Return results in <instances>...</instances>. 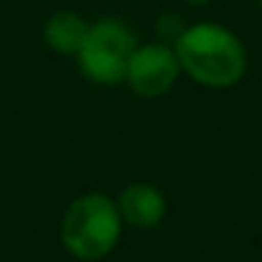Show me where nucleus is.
<instances>
[{
    "label": "nucleus",
    "instance_id": "f257e3e1",
    "mask_svg": "<svg viewBox=\"0 0 262 262\" xmlns=\"http://www.w3.org/2000/svg\"><path fill=\"white\" fill-rule=\"evenodd\" d=\"M172 49L183 75L195 85L229 90L247 75V47L229 26L211 21L190 24L172 41Z\"/></svg>",
    "mask_w": 262,
    "mask_h": 262
},
{
    "label": "nucleus",
    "instance_id": "f03ea898",
    "mask_svg": "<svg viewBox=\"0 0 262 262\" xmlns=\"http://www.w3.org/2000/svg\"><path fill=\"white\" fill-rule=\"evenodd\" d=\"M123 229L116 198L90 190L67 203L59 221V242L77 262H100L118 247Z\"/></svg>",
    "mask_w": 262,
    "mask_h": 262
},
{
    "label": "nucleus",
    "instance_id": "7ed1b4c3",
    "mask_svg": "<svg viewBox=\"0 0 262 262\" xmlns=\"http://www.w3.org/2000/svg\"><path fill=\"white\" fill-rule=\"evenodd\" d=\"M137 47L139 39L123 18L103 16L98 21H90L88 36L75 59L85 80L100 88H116L123 85Z\"/></svg>",
    "mask_w": 262,
    "mask_h": 262
},
{
    "label": "nucleus",
    "instance_id": "20e7f679",
    "mask_svg": "<svg viewBox=\"0 0 262 262\" xmlns=\"http://www.w3.org/2000/svg\"><path fill=\"white\" fill-rule=\"evenodd\" d=\"M180 75L183 70L172 44L157 39L137 47L128 62L123 85L142 100H160L178 85Z\"/></svg>",
    "mask_w": 262,
    "mask_h": 262
},
{
    "label": "nucleus",
    "instance_id": "39448f33",
    "mask_svg": "<svg viewBox=\"0 0 262 262\" xmlns=\"http://www.w3.org/2000/svg\"><path fill=\"white\" fill-rule=\"evenodd\" d=\"M118 213L123 219V226L137 231H152L162 226L167 216V198L165 193L152 183H128L116 195Z\"/></svg>",
    "mask_w": 262,
    "mask_h": 262
},
{
    "label": "nucleus",
    "instance_id": "423d86ee",
    "mask_svg": "<svg viewBox=\"0 0 262 262\" xmlns=\"http://www.w3.org/2000/svg\"><path fill=\"white\" fill-rule=\"evenodd\" d=\"M88 29H90V21H85V16H80L77 11L62 8V11H54L44 21L41 36H44V44L54 54L77 57V52L88 36Z\"/></svg>",
    "mask_w": 262,
    "mask_h": 262
},
{
    "label": "nucleus",
    "instance_id": "0eeeda50",
    "mask_svg": "<svg viewBox=\"0 0 262 262\" xmlns=\"http://www.w3.org/2000/svg\"><path fill=\"white\" fill-rule=\"evenodd\" d=\"M157 39L160 41H167V44H172L183 31H185V26H183V21L175 16V13H165V16H157Z\"/></svg>",
    "mask_w": 262,
    "mask_h": 262
},
{
    "label": "nucleus",
    "instance_id": "6e6552de",
    "mask_svg": "<svg viewBox=\"0 0 262 262\" xmlns=\"http://www.w3.org/2000/svg\"><path fill=\"white\" fill-rule=\"evenodd\" d=\"M185 6H190V8H206V6H211L213 0H183Z\"/></svg>",
    "mask_w": 262,
    "mask_h": 262
},
{
    "label": "nucleus",
    "instance_id": "1a4fd4ad",
    "mask_svg": "<svg viewBox=\"0 0 262 262\" xmlns=\"http://www.w3.org/2000/svg\"><path fill=\"white\" fill-rule=\"evenodd\" d=\"M257 6H259V11H262V0H257Z\"/></svg>",
    "mask_w": 262,
    "mask_h": 262
}]
</instances>
